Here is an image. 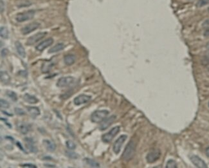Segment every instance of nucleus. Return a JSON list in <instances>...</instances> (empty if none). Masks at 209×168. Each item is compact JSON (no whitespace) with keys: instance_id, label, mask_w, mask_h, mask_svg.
Here are the masks:
<instances>
[{"instance_id":"12","label":"nucleus","mask_w":209,"mask_h":168,"mask_svg":"<svg viewBox=\"0 0 209 168\" xmlns=\"http://www.w3.org/2000/svg\"><path fill=\"white\" fill-rule=\"evenodd\" d=\"M46 35V32H39L36 34L35 35H34L32 36H31L30 37L27 39V41H26V44L27 45H33L35 43H36L37 42H38L39 41H40L41 39H42L43 37Z\"/></svg>"},{"instance_id":"35","label":"nucleus","mask_w":209,"mask_h":168,"mask_svg":"<svg viewBox=\"0 0 209 168\" xmlns=\"http://www.w3.org/2000/svg\"><path fill=\"white\" fill-rule=\"evenodd\" d=\"M16 145L18 148H19L21 150H22V151L23 152H26L25 149H24V148H23V146L22 145V144H21L19 142H16Z\"/></svg>"},{"instance_id":"14","label":"nucleus","mask_w":209,"mask_h":168,"mask_svg":"<svg viewBox=\"0 0 209 168\" xmlns=\"http://www.w3.org/2000/svg\"><path fill=\"white\" fill-rule=\"evenodd\" d=\"M53 43H54V39H53L52 37H50V38L45 39L44 41H42L39 45H37L36 47V49L39 52H42L43 51L44 49H46L47 47L51 46L53 44Z\"/></svg>"},{"instance_id":"8","label":"nucleus","mask_w":209,"mask_h":168,"mask_svg":"<svg viewBox=\"0 0 209 168\" xmlns=\"http://www.w3.org/2000/svg\"><path fill=\"white\" fill-rule=\"evenodd\" d=\"M16 129L23 135H26L31 130V125L25 122L19 121L16 123Z\"/></svg>"},{"instance_id":"5","label":"nucleus","mask_w":209,"mask_h":168,"mask_svg":"<svg viewBox=\"0 0 209 168\" xmlns=\"http://www.w3.org/2000/svg\"><path fill=\"white\" fill-rule=\"evenodd\" d=\"M127 138H128V136L126 135H122L116 140L114 144H113V150L116 155H118L120 153L122 146L123 144L125 142Z\"/></svg>"},{"instance_id":"20","label":"nucleus","mask_w":209,"mask_h":168,"mask_svg":"<svg viewBox=\"0 0 209 168\" xmlns=\"http://www.w3.org/2000/svg\"><path fill=\"white\" fill-rule=\"evenodd\" d=\"M27 110L30 116L33 118H36L40 115V110L38 107H34V106H29L27 107Z\"/></svg>"},{"instance_id":"1","label":"nucleus","mask_w":209,"mask_h":168,"mask_svg":"<svg viewBox=\"0 0 209 168\" xmlns=\"http://www.w3.org/2000/svg\"><path fill=\"white\" fill-rule=\"evenodd\" d=\"M136 150V144L133 140H130L127 144L122 154L124 161H129L133 159Z\"/></svg>"},{"instance_id":"38","label":"nucleus","mask_w":209,"mask_h":168,"mask_svg":"<svg viewBox=\"0 0 209 168\" xmlns=\"http://www.w3.org/2000/svg\"><path fill=\"white\" fill-rule=\"evenodd\" d=\"M205 153H206V155H207V156L208 157H209V147H208L207 149H206Z\"/></svg>"},{"instance_id":"16","label":"nucleus","mask_w":209,"mask_h":168,"mask_svg":"<svg viewBox=\"0 0 209 168\" xmlns=\"http://www.w3.org/2000/svg\"><path fill=\"white\" fill-rule=\"evenodd\" d=\"M44 146L50 152H54L56 149V144L54 141L49 139H44L43 141Z\"/></svg>"},{"instance_id":"33","label":"nucleus","mask_w":209,"mask_h":168,"mask_svg":"<svg viewBox=\"0 0 209 168\" xmlns=\"http://www.w3.org/2000/svg\"><path fill=\"white\" fill-rule=\"evenodd\" d=\"M21 166L23 167H29V168H36L37 166H35L34 164H24L21 165Z\"/></svg>"},{"instance_id":"37","label":"nucleus","mask_w":209,"mask_h":168,"mask_svg":"<svg viewBox=\"0 0 209 168\" xmlns=\"http://www.w3.org/2000/svg\"><path fill=\"white\" fill-rule=\"evenodd\" d=\"M204 36L205 37H209V28H208L207 30L205 32Z\"/></svg>"},{"instance_id":"18","label":"nucleus","mask_w":209,"mask_h":168,"mask_svg":"<svg viewBox=\"0 0 209 168\" xmlns=\"http://www.w3.org/2000/svg\"><path fill=\"white\" fill-rule=\"evenodd\" d=\"M23 99L26 103L29 104H36L39 102L38 99L36 96L29 94V93H25L23 96Z\"/></svg>"},{"instance_id":"17","label":"nucleus","mask_w":209,"mask_h":168,"mask_svg":"<svg viewBox=\"0 0 209 168\" xmlns=\"http://www.w3.org/2000/svg\"><path fill=\"white\" fill-rule=\"evenodd\" d=\"M54 65V63L51 61H45L43 63L41 66V71L43 73H48L52 70L53 66Z\"/></svg>"},{"instance_id":"32","label":"nucleus","mask_w":209,"mask_h":168,"mask_svg":"<svg viewBox=\"0 0 209 168\" xmlns=\"http://www.w3.org/2000/svg\"><path fill=\"white\" fill-rule=\"evenodd\" d=\"M14 111H15V113L19 116H23V115H26L25 111H24L23 109L20 108H15L14 109Z\"/></svg>"},{"instance_id":"39","label":"nucleus","mask_w":209,"mask_h":168,"mask_svg":"<svg viewBox=\"0 0 209 168\" xmlns=\"http://www.w3.org/2000/svg\"><path fill=\"white\" fill-rule=\"evenodd\" d=\"M44 166H45V167H55V166H54V165H50V164H44Z\"/></svg>"},{"instance_id":"13","label":"nucleus","mask_w":209,"mask_h":168,"mask_svg":"<svg viewBox=\"0 0 209 168\" xmlns=\"http://www.w3.org/2000/svg\"><path fill=\"white\" fill-rule=\"evenodd\" d=\"M190 161L192 162V164L194 165L196 167L198 168H207L208 166L207 164L203 159L200 158V157L197 155H192L190 157Z\"/></svg>"},{"instance_id":"10","label":"nucleus","mask_w":209,"mask_h":168,"mask_svg":"<svg viewBox=\"0 0 209 168\" xmlns=\"http://www.w3.org/2000/svg\"><path fill=\"white\" fill-rule=\"evenodd\" d=\"M91 99V97L90 95L86 94H81L74 99L73 103L76 106H80L81 105H84V104L88 103Z\"/></svg>"},{"instance_id":"40","label":"nucleus","mask_w":209,"mask_h":168,"mask_svg":"<svg viewBox=\"0 0 209 168\" xmlns=\"http://www.w3.org/2000/svg\"><path fill=\"white\" fill-rule=\"evenodd\" d=\"M2 113H5V115H8V116H12V114H10V113H7V112L5 111H2Z\"/></svg>"},{"instance_id":"31","label":"nucleus","mask_w":209,"mask_h":168,"mask_svg":"<svg viewBox=\"0 0 209 168\" xmlns=\"http://www.w3.org/2000/svg\"><path fill=\"white\" fill-rule=\"evenodd\" d=\"M209 4V0H198L196 3L197 7H202Z\"/></svg>"},{"instance_id":"6","label":"nucleus","mask_w":209,"mask_h":168,"mask_svg":"<svg viewBox=\"0 0 209 168\" xmlns=\"http://www.w3.org/2000/svg\"><path fill=\"white\" fill-rule=\"evenodd\" d=\"M74 81H75V78L71 76L62 77L58 79L57 82V86L59 88L68 87L71 84H73Z\"/></svg>"},{"instance_id":"21","label":"nucleus","mask_w":209,"mask_h":168,"mask_svg":"<svg viewBox=\"0 0 209 168\" xmlns=\"http://www.w3.org/2000/svg\"><path fill=\"white\" fill-rule=\"evenodd\" d=\"M75 56L73 54H68L66 56H65L64 61L65 63L67 65L70 66L74 64L75 61Z\"/></svg>"},{"instance_id":"43","label":"nucleus","mask_w":209,"mask_h":168,"mask_svg":"<svg viewBox=\"0 0 209 168\" xmlns=\"http://www.w3.org/2000/svg\"><path fill=\"white\" fill-rule=\"evenodd\" d=\"M208 106H209V103H208Z\"/></svg>"},{"instance_id":"27","label":"nucleus","mask_w":209,"mask_h":168,"mask_svg":"<svg viewBox=\"0 0 209 168\" xmlns=\"http://www.w3.org/2000/svg\"><path fill=\"white\" fill-rule=\"evenodd\" d=\"M65 154L68 157H69L70 159H77L79 158V155L77 153H76L75 152L71 151L70 149V150L66 151Z\"/></svg>"},{"instance_id":"36","label":"nucleus","mask_w":209,"mask_h":168,"mask_svg":"<svg viewBox=\"0 0 209 168\" xmlns=\"http://www.w3.org/2000/svg\"><path fill=\"white\" fill-rule=\"evenodd\" d=\"M8 54V50L7 49H3L1 50V56L3 57H5Z\"/></svg>"},{"instance_id":"3","label":"nucleus","mask_w":209,"mask_h":168,"mask_svg":"<svg viewBox=\"0 0 209 168\" xmlns=\"http://www.w3.org/2000/svg\"><path fill=\"white\" fill-rule=\"evenodd\" d=\"M120 132V126H115L108 132L102 136V140L104 143H110L115 136Z\"/></svg>"},{"instance_id":"15","label":"nucleus","mask_w":209,"mask_h":168,"mask_svg":"<svg viewBox=\"0 0 209 168\" xmlns=\"http://www.w3.org/2000/svg\"><path fill=\"white\" fill-rule=\"evenodd\" d=\"M25 142L26 147L28 149L30 150V151L32 152V153H34L38 152V148H37L35 144H34V141L32 138L26 137L25 138Z\"/></svg>"},{"instance_id":"30","label":"nucleus","mask_w":209,"mask_h":168,"mask_svg":"<svg viewBox=\"0 0 209 168\" xmlns=\"http://www.w3.org/2000/svg\"><path fill=\"white\" fill-rule=\"evenodd\" d=\"M0 106H1V108H9L10 104L6 100L1 99H0Z\"/></svg>"},{"instance_id":"7","label":"nucleus","mask_w":209,"mask_h":168,"mask_svg":"<svg viewBox=\"0 0 209 168\" xmlns=\"http://www.w3.org/2000/svg\"><path fill=\"white\" fill-rule=\"evenodd\" d=\"M161 152L160 149H154L148 153L146 156V160L148 163H154L160 159Z\"/></svg>"},{"instance_id":"25","label":"nucleus","mask_w":209,"mask_h":168,"mask_svg":"<svg viewBox=\"0 0 209 168\" xmlns=\"http://www.w3.org/2000/svg\"><path fill=\"white\" fill-rule=\"evenodd\" d=\"M84 161H85L86 163L91 167H100V164L98 163L97 161H94V160H93V159L86 158V159H84Z\"/></svg>"},{"instance_id":"26","label":"nucleus","mask_w":209,"mask_h":168,"mask_svg":"<svg viewBox=\"0 0 209 168\" xmlns=\"http://www.w3.org/2000/svg\"><path fill=\"white\" fill-rule=\"evenodd\" d=\"M6 94L10 99L13 101H14V102L17 101V95L16 93H15V92L11 91V90H7L6 92Z\"/></svg>"},{"instance_id":"42","label":"nucleus","mask_w":209,"mask_h":168,"mask_svg":"<svg viewBox=\"0 0 209 168\" xmlns=\"http://www.w3.org/2000/svg\"><path fill=\"white\" fill-rule=\"evenodd\" d=\"M208 12H209V8H208Z\"/></svg>"},{"instance_id":"23","label":"nucleus","mask_w":209,"mask_h":168,"mask_svg":"<svg viewBox=\"0 0 209 168\" xmlns=\"http://www.w3.org/2000/svg\"><path fill=\"white\" fill-rule=\"evenodd\" d=\"M10 77L7 72H1V81L5 84H8L10 82Z\"/></svg>"},{"instance_id":"11","label":"nucleus","mask_w":209,"mask_h":168,"mask_svg":"<svg viewBox=\"0 0 209 168\" xmlns=\"http://www.w3.org/2000/svg\"><path fill=\"white\" fill-rule=\"evenodd\" d=\"M116 117L115 115H112L108 118H106L104 121H102L100 122L99 129L101 131H104L108 129L111 125L113 123V122L115 121Z\"/></svg>"},{"instance_id":"4","label":"nucleus","mask_w":209,"mask_h":168,"mask_svg":"<svg viewBox=\"0 0 209 168\" xmlns=\"http://www.w3.org/2000/svg\"><path fill=\"white\" fill-rule=\"evenodd\" d=\"M34 15H35V11L34 10H28V11L18 14L16 18H15V20H16L17 22L22 23L24 22V21L32 20L34 18Z\"/></svg>"},{"instance_id":"41","label":"nucleus","mask_w":209,"mask_h":168,"mask_svg":"<svg viewBox=\"0 0 209 168\" xmlns=\"http://www.w3.org/2000/svg\"><path fill=\"white\" fill-rule=\"evenodd\" d=\"M208 59H209V54H208V55H207V57Z\"/></svg>"},{"instance_id":"19","label":"nucleus","mask_w":209,"mask_h":168,"mask_svg":"<svg viewBox=\"0 0 209 168\" xmlns=\"http://www.w3.org/2000/svg\"><path fill=\"white\" fill-rule=\"evenodd\" d=\"M15 47L18 54L22 58H25L26 57V52L22 44L19 41H16L15 43Z\"/></svg>"},{"instance_id":"28","label":"nucleus","mask_w":209,"mask_h":168,"mask_svg":"<svg viewBox=\"0 0 209 168\" xmlns=\"http://www.w3.org/2000/svg\"><path fill=\"white\" fill-rule=\"evenodd\" d=\"M177 167V163L174 160H169L166 164L167 168H176Z\"/></svg>"},{"instance_id":"24","label":"nucleus","mask_w":209,"mask_h":168,"mask_svg":"<svg viewBox=\"0 0 209 168\" xmlns=\"http://www.w3.org/2000/svg\"><path fill=\"white\" fill-rule=\"evenodd\" d=\"M0 34H1V37L3 39H8L9 38V32L8 28L6 26H1L0 28Z\"/></svg>"},{"instance_id":"22","label":"nucleus","mask_w":209,"mask_h":168,"mask_svg":"<svg viewBox=\"0 0 209 168\" xmlns=\"http://www.w3.org/2000/svg\"><path fill=\"white\" fill-rule=\"evenodd\" d=\"M65 48V45L63 43H58L56 45H55L54 47H52L51 49H50L48 50L49 54H52V53H55L59 51H61Z\"/></svg>"},{"instance_id":"34","label":"nucleus","mask_w":209,"mask_h":168,"mask_svg":"<svg viewBox=\"0 0 209 168\" xmlns=\"http://www.w3.org/2000/svg\"><path fill=\"white\" fill-rule=\"evenodd\" d=\"M203 28H209V19L207 20H206L204 23H203Z\"/></svg>"},{"instance_id":"29","label":"nucleus","mask_w":209,"mask_h":168,"mask_svg":"<svg viewBox=\"0 0 209 168\" xmlns=\"http://www.w3.org/2000/svg\"><path fill=\"white\" fill-rule=\"evenodd\" d=\"M66 146L68 149H70V150H74L76 148V144L74 143L73 141L71 140H67L66 142Z\"/></svg>"},{"instance_id":"2","label":"nucleus","mask_w":209,"mask_h":168,"mask_svg":"<svg viewBox=\"0 0 209 168\" xmlns=\"http://www.w3.org/2000/svg\"><path fill=\"white\" fill-rule=\"evenodd\" d=\"M109 113V111L106 110L95 111L91 115V121L94 123H100L106 118Z\"/></svg>"},{"instance_id":"9","label":"nucleus","mask_w":209,"mask_h":168,"mask_svg":"<svg viewBox=\"0 0 209 168\" xmlns=\"http://www.w3.org/2000/svg\"><path fill=\"white\" fill-rule=\"evenodd\" d=\"M39 26H40V24L37 22L31 23L24 26L23 28H22L21 32L23 35H27V34L32 32L33 31L37 30L39 27Z\"/></svg>"}]
</instances>
